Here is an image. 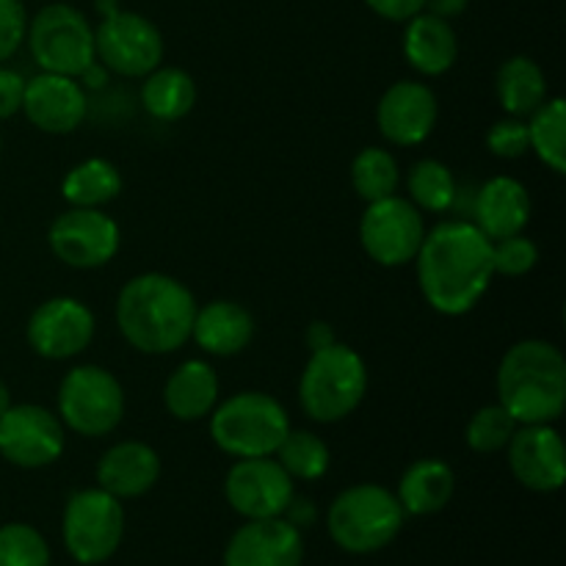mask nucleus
<instances>
[{
	"mask_svg": "<svg viewBox=\"0 0 566 566\" xmlns=\"http://www.w3.org/2000/svg\"><path fill=\"white\" fill-rule=\"evenodd\" d=\"M415 271L420 293L434 313L448 318L468 315L495 280L492 241L473 221H440L426 230Z\"/></svg>",
	"mask_w": 566,
	"mask_h": 566,
	"instance_id": "obj_1",
	"label": "nucleus"
},
{
	"mask_svg": "<svg viewBox=\"0 0 566 566\" xmlns=\"http://www.w3.org/2000/svg\"><path fill=\"white\" fill-rule=\"evenodd\" d=\"M197 298L177 276L147 271L122 285L114 318L119 335L149 357L175 354L191 340Z\"/></svg>",
	"mask_w": 566,
	"mask_h": 566,
	"instance_id": "obj_2",
	"label": "nucleus"
},
{
	"mask_svg": "<svg viewBox=\"0 0 566 566\" xmlns=\"http://www.w3.org/2000/svg\"><path fill=\"white\" fill-rule=\"evenodd\" d=\"M497 403L517 420L556 423L566 409V359L551 340L528 337L503 354L497 365Z\"/></svg>",
	"mask_w": 566,
	"mask_h": 566,
	"instance_id": "obj_3",
	"label": "nucleus"
},
{
	"mask_svg": "<svg viewBox=\"0 0 566 566\" xmlns=\"http://www.w3.org/2000/svg\"><path fill=\"white\" fill-rule=\"evenodd\" d=\"M368 396V365L346 343L310 352L298 379L302 412L315 423H340L357 412Z\"/></svg>",
	"mask_w": 566,
	"mask_h": 566,
	"instance_id": "obj_4",
	"label": "nucleus"
},
{
	"mask_svg": "<svg viewBox=\"0 0 566 566\" xmlns=\"http://www.w3.org/2000/svg\"><path fill=\"white\" fill-rule=\"evenodd\" d=\"M287 431V409L271 392L241 390L210 412L213 446L232 459L274 457Z\"/></svg>",
	"mask_w": 566,
	"mask_h": 566,
	"instance_id": "obj_5",
	"label": "nucleus"
},
{
	"mask_svg": "<svg viewBox=\"0 0 566 566\" xmlns=\"http://www.w3.org/2000/svg\"><path fill=\"white\" fill-rule=\"evenodd\" d=\"M403 520L407 514L396 492L381 484H354L332 501L326 512V528L340 551L368 556L396 542Z\"/></svg>",
	"mask_w": 566,
	"mask_h": 566,
	"instance_id": "obj_6",
	"label": "nucleus"
},
{
	"mask_svg": "<svg viewBox=\"0 0 566 566\" xmlns=\"http://www.w3.org/2000/svg\"><path fill=\"white\" fill-rule=\"evenodd\" d=\"M55 415L64 429L99 440L119 429L125 418V387L99 365H75L64 374L55 396Z\"/></svg>",
	"mask_w": 566,
	"mask_h": 566,
	"instance_id": "obj_7",
	"label": "nucleus"
},
{
	"mask_svg": "<svg viewBox=\"0 0 566 566\" xmlns=\"http://www.w3.org/2000/svg\"><path fill=\"white\" fill-rule=\"evenodd\" d=\"M28 50L42 72L81 77L97 61L94 28L70 3H50L28 20Z\"/></svg>",
	"mask_w": 566,
	"mask_h": 566,
	"instance_id": "obj_8",
	"label": "nucleus"
},
{
	"mask_svg": "<svg viewBox=\"0 0 566 566\" xmlns=\"http://www.w3.org/2000/svg\"><path fill=\"white\" fill-rule=\"evenodd\" d=\"M61 536L77 564H105L125 539V506L99 486L72 492L61 517Z\"/></svg>",
	"mask_w": 566,
	"mask_h": 566,
	"instance_id": "obj_9",
	"label": "nucleus"
},
{
	"mask_svg": "<svg viewBox=\"0 0 566 566\" xmlns=\"http://www.w3.org/2000/svg\"><path fill=\"white\" fill-rule=\"evenodd\" d=\"M423 238V213L398 193L370 202L359 219V243L365 254L385 269H403L415 263Z\"/></svg>",
	"mask_w": 566,
	"mask_h": 566,
	"instance_id": "obj_10",
	"label": "nucleus"
},
{
	"mask_svg": "<svg viewBox=\"0 0 566 566\" xmlns=\"http://www.w3.org/2000/svg\"><path fill=\"white\" fill-rule=\"evenodd\" d=\"M94 53L114 75L144 77L164 64V36L147 17L114 9L94 28Z\"/></svg>",
	"mask_w": 566,
	"mask_h": 566,
	"instance_id": "obj_11",
	"label": "nucleus"
},
{
	"mask_svg": "<svg viewBox=\"0 0 566 566\" xmlns=\"http://www.w3.org/2000/svg\"><path fill=\"white\" fill-rule=\"evenodd\" d=\"M66 448L59 415L39 403H11L0 415V457L22 470L50 468Z\"/></svg>",
	"mask_w": 566,
	"mask_h": 566,
	"instance_id": "obj_12",
	"label": "nucleus"
},
{
	"mask_svg": "<svg viewBox=\"0 0 566 566\" xmlns=\"http://www.w3.org/2000/svg\"><path fill=\"white\" fill-rule=\"evenodd\" d=\"M48 247L64 265L77 271L103 269L122 247L119 224L99 208H70L55 216Z\"/></svg>",
	"mask_w": 566,
	"mask_h": 566,
	"instance_id": "obj_13",
	"label": "nucleus"
},
{
	"mask_svg": "<svg viewBox=\"0 0 566 566\" xmlns=\"http://www.w3.org/2000/svg\"><path fill=\"white\" fill-rule=\"evenodd\" d=\"M97 321L94 313L72 296H53L39 304L25 326V340L36 357L50 363L75 359L92 346Z\"/></svg>",
	"mask_w": 566,
	"mask_h": 566,
	"instance_id": "obj_14",
	"label": "nucleus"
},
{
	"mask_svg": "<svg viewBox=\"0 0 566 566\" xmlns=\"http://www.w3.org/2000/svg\"><path fill=\"white\" fill-rule=\"evenodd\" d=\"M296 495V481L274 457L235 459L224 479V497L243 520L282 517Z\"/></svg>",
	"mask_w": 566,
	"mask_h": 566,
	"instance_id": "obj_15",
	"label": "nucleus"
},
{
	"mask_svg": "<svg viewBox=\"0 0 566 566\" xmlns=\"http://www.w3.org/2000/svg\"><path fill=\"white\" fill-rule=\"evenodd\" d=\"M440 103L429 83L398 81L376 105V127L392 147H418L434 133Z\"/></svg>",
	"mask_w": 566,
	"mask_h": 566,
	"instance_id": "obj_16",
	"label": "nucleus"
},
{
	"mask_svg": "<svg viewBox=\"0 0 566 566\" xmlns=\"http://www.w3.org/2000/svg\"><path fill=\"white\" fill-rule=\"evenodd\" d=\"M509 470L514 481L531 492H556L566 481L564 440L553 423L517 426L506 446Z\"/></svg>",
	"mask_w": 566,
	"mask_h": 566,
	"instance_id": "obj_17",
	"label": "nucleus"
},
{
	"mask_svg": "<svg viewBox=\"0 0 566 566\" xmlns=\"http://www.w3.org/2000/svg\"><path fill=\"white\" fill-rule=\"evenodd\" d=\"M22 114L36 130L66 136V133H75L86 119V92L77 77L39 72L31 81H25Z\"/></svg>",
	"mask_w": 566,
	"mask_h": 566,
	"instance_id": "obj_18",
	"label": "nucleus"
},
{
	"mask_svg": "<svg viewBox=\"0 0 566 566\" xmlns=\"http://www.w3.org/2000/svg\"><path fill=\"white\" fill-rule=\"evenodd\" d=\"M302 531L285 517L247 520L224 551V566H302Z\"/></svg>",
	"mask_w": 566,
	"mask_h": 566,
	"instance_id": "obj_19",
	"label": "nucleus"
},
{
	"mask_svg": "<svg viewBox=\"0 0 566 566\" xmlns=\"http://www.w3.org/2000/svg\"><path fill=\"white\" fill-rule=\"evenodd\" d=\"M158 451L142 440H122L111 446L97 462V486L116 501H136L147 495L160 479Z\"/></svg>",
	"mask_w": 566,
	"mask_h": 566,
	"instance_id": "obj_20",
	"label": "nucleus"
},
{
	"mask_svg": "<svg viewBox=\"0 0 566 566\" xmlns=\"http://www.w3.org/2000/svg\"><path fill=\"white\" fill-rule=\"evenodd\" d=\"M531 193L517 177H492L479 188L473 202V224L484 232L490 241L525 232L531 221Z\"/></svg>",
	"mask_w": 566,
	"mask_h": 566,
	"instance_id": "obj_21",
	"label": "nucleus"
},
{
	"mask_svg": "<svg viewBox=\"0 0 566 566\" xmlns=\"http://www.w3.org/2000/svg\"><path fill=\"white\" fill-rule=\"evenodd\" d=\"M254 332H258L254 315L243 304L216 298V302L197 307L191 340L208 357H235L252 346Z\"/></svg>",
	"mask_w": 566,
	"mask_h": 566,
	"instance_id": "obj_22",
	"label": "nucleus"
},
{
	"mask_svg": "<svg viewBox=\"0 0 566 566\" xmlns=\"http://www.w3.org/2000/svg\"><path fill=\"white\" fill-rule=\"evenodd\" d=\"M403 59L418 75L440 77L457 64L459 39L451 20L420 11L403 28Z\"/></svg>",
	"mask_w": 566,
	"mask_h": 566,
	"instance_id": "obj_23",
	"label": "nucleus"
},
{
	"mask_svg": "<svg viewBox=\"0 0 566 566\" xmlns=\"http://www.w3.org/2000/svg\"><path fill=\"white\" fill-rule=\"evenodd\" d=\"M221 396L219 376L205 359H186L169 374L164 385V407L180 423H199L210 418Z\"/></svg>",
	"mask_w": 566,
	"mask_h": 566,
	"instance_id": "obj_24",
	"label": "nucleus"
},
{
	"mask_svg": "<svg viewBox=\"0 0 566 566\" xmlns=\"http://www.w3.org/2000/svg\"><path fill=\"white\" fill-rule=\"evenodd\" d=\"M457 495V473L442 459H418L398 481V503L407 517H431Z\"/></svg>",
	"mask_w": 566,
	"mask_h": 566,
	"instance_id": "obj_25",
	"label": "nucleus"
},
{
	"mask_svg": "<svg viewBox=\"0 0 566 566\" xmlns=\"http://www.w3.org/2000/svg\"><path fill=\"white\" fill-rule=\"evenodd\" d=\"M495 92L506 116L528 119L551 94H547V75L531 55H512L503 61L495 77Z\"/></svg>",
	"mask_w": 566,
	"mask_h": 566,
	"instance_id": "obj_26",
	"label": "nucleus"
},
{
	"mask_svg": "<svg viewBox=\"0 0 566 566\" xmlns=\"http://www.w3.org/2000/svg\"><path fill=\"white\" fill-rule=\"evenodd\" d=\"M142 81V105L153 119L180 122L197 105V83L180 66L160 64Z\"/></svg>",
	"mask_w": 566,
	"mask_h": 566,
	"instance_id": "obj_27",
	"label": "nucleus"
},
{
	"mask_svg": "<svg viewBox=\"0 0 566 566\" xmlns=\"http://www.w3.org/2000/svg\"><path fill=\"white\" fill-rule=\"evenodd\" d=\"M122 171L105 158H88L72 166L61 180V193H64L70 208H99L114 202L122 193Z\"/></svg>",
	"mask_w": 566,
	"mask_h": 566,
	"instance_id": "obj_28",
	"label": "nucleus"
},
{
	"mask_svg": "<svg viewBox=\"0 0 566 566\" xmlns=\"http://www.w3.org/2000/svg\"><path fill=\"white\" fill-rule=\"evenodd\" d=\"M528 125L531 153L551 171H566V103L562 97H547L534 114L525 119Z\"/></svg>",
	"mask_w": 566,
	"mask_h": 566,
	"instance_id": "obj_29",
	"label": "nucleus"
},
{
	"mask_svg": "<svg viewBox=\"0 0 566 566\" xmlns=\"http://www.w3.org/2000/svg\"><path fill=\"white\" fill-rule=\"evenodd\" d=\"M457 177L437 158L415 160L407 175V199L420 213H448L457 202Z\"/></svg>",
	"mask_w": 566,
	"mask_h": 566,
	"instance_id": "obj_30",
	"label": "nucleus"
},
{
	"mask_svg": "<svg viewBox=\"0 0 566 566\" xmlns=\"http://www.w3.org/2000/svg\"><path fill=\"white\" fill-rule=\"evenodd\" d=\"M352 186L365 205L398 193L401 169H398L396 155L385 147L359 149L352 160Z\"/></svg>",
	"mask_w": 566,
	"mask_h": 566,
	"instance_id": "obj_31",
	"label": "nucleus"
},
{
	"mask_svg": "<svg viewBox=\"0 0 566 566\" xmlns=\"http://www.w3.org/2000/svg\"><path fill=\"white\" fill-rule=\"evenodd\" d=\"M276 462L285 468L293 481H318L329 473L332 453L329 446L310 429H293L285 434L282 446L274 453Z\"/></svg>",
	"mask_w": 566,
	"mask_h": 566,
	"instance_id": "obj_32",
	"label": "nucleus"
},
{
	"mask_svg": "<svg viewBox=\"0 0 566 566\" xmlns=\"http://www.w3.org/2000/svg\"><path fill=\"white\" fill-rule=\"evenodd\" d=\"M517 420L501 407V403H486L479 412L470 418L468 431H464V442L473 453H501L512 442L514 431H517Z\"/></svg>",
	"mask_w": 566,
	"mask_h": 566,
	"instance_id": "obj_33",
	"label": "nucleus"
},
{
	"mask_svg": "<svg viewBox=\"0 0 566 566\" xmlns=\"http://www.w3.org/2000/svg\"><path fill=\"white\" fill-rule=\"evenodd\" d=\"M0 566H50L48 542L28 523L0 525Z\"/></svg>",
	"mask_w": 566,
	"mask_h": 566,
	"instance_id": "obj_34",
	"label": "nucleus"
},
{
	"mask_svg": "<svg viewBox=\"0 0 566 566\" xmlns=\"http://www.w3.org/2000/svg\"><path fill=\"white\" fill-rule=\"evenodd\" d=\"M539 263V247L523 232L492 241V265L501 276H525Z\"/></svg>",
	"mask_w": 566,
	"mask_h": 566,
	"instance_id": "obj_35",
	"label": "nucleus"
},
{
	"mask_svg": "<svg viewBox=\"0 0 566 566\" xmlns=\"http://www.w3.org/2000/svg\"><path fill=\"white\" fill-rule=\"evenodd\" d=\"M486 149L501 160H517L523 158V155H528L531 142L525 119H517V116L497 119L495 125L486 130Z\"/></svg>",
	"mask_w": 566,
	"mask_h": 566,
	"instance_id": "obj_36",
	"label": "nucleus"
},
{
	"mask_svg": "<svg viewBox=\"0 0 566 566\" xmlns=\"http://www.w3.org/2000/svg\"><path fill=\"white\" fill-rule=\"evenodd\" d=\"M28 11L22 0H0V64L25 44Z\"/></svg>",
	"mask_w": 566,
	"mask_h": 566,
	"instance_id": "obj_37",
	"label": "nucleus"
},
{
	"mask_svg": "<svg viewBox=\"0 0 566 566\" xmlns=\"http://www.w3.org/2000/svg\"><path fill=\"white\" fill-rule=\"evenodd\" d=\"M22 97H25V77L0 64V122L22 114Z\"/></svg>",
	"mask_w": 566,
	"mask_h": 566,
	"instance_id": "obj_38",
	"label": "nucleus"
},
{
	"mask_svg": "<svg viewBox=\"0 0 566 566\" xmlns=\"http://www.w3.org/2000/svg\"><path fill=\"white\" fill-rule=\"evenodd\" d=\"M370 11L390 22H407L409 17L420 14L426 9V0H365Z\"/></svg>",
	"mask_w": 566,
	"mask_h": 566,
	"instance_id": "obj_39",
	"label": "nucleus"
},
{
	"mask_svg": "<svg viewBox=\"0 0 566 566\" xmlns=\"http://www.w3.org/2000/svg\"><path fill=\"white\" fill-rule=\"evenodd\" d=\"M282 517H285L287 523L296 525V528L302 531V528H307V525L315 523V506L310 501H298V497L293 495L291 506L285 509V514H282Z\"/></svg>",
	"mask_w": 566,
	"mask_h": 566,
	"instance_id": "obj_40",
	"label": "nucleus"
},
{
	"mask_svg": "<svg viewBox=\"0 0 566 566\" xmlns=\"http://www.w3.org/2000/svg\"><path fill=\"white\" fill-rule=\"evenodd\" d=\"M304 337H307L310 352H318V348H326V346H332V343H337L335 329H332L326 321H313V324L307 326V335Z\"/></svg>",
	"mask_w": 566,
	"mask_h": 566,
	"instance_id": "obj_41",
	"label": "nucleus"
},
{
	"mask_svg": "<svg viewBox=\"0 0 566 566\" xmlns=\"http://www.w3.org/2000/svg\"><path fill=\"white\" fill-rule=\"evenodd\" d=\"M470 0H426V9L429 14L442 17V20H453V17L462 14L468 9Z\"/></svg>",
	"mask_w": 566,
	"mask_h": 566,
	"instance_id": "obj_42",
	"label": "nucleus"
},
{
	"mask_svg": "<svg viewBox=\"0 0 566 566\" xmlns=\"http://www.w3.org/2000/svg\"><path fill=\"white\" fill-rule=\"evenodd\" d=\"M77 83H81V86H88V88L105 86V83H108V70H105L99 61H94V64L88 66L81 77H77Z\"/></svg>",
	"mask_w": 566,
	"mask_h": 566,
	"instance_id": "obj_43",
	"label": "nucleus"
},
{
	"mask_svg": "<svg viewBox=\"0 0 566 566\" xmlns=\"http://www.w3.org/2000/svg\"><path fill=\"white\" fill-rule=\"evenodd\" d=\"M11 407V390L3 379H0V415Z\"/></svg>",
	"mask_w": 566,
	"mask_h": 566,
	"instance_id": "obj_44",
	"label": "nucleus"
},
{
	"mask_svg": "<svg viewBox=\"0 0 566 566\" xmlns=\"http://www.w3.org/2000/svg\"><path fill=\"white\" fill-rule=\"evenodd\" d=\"M0 149H3V136H0Z\"/></svg>",
	"mask_w": 566,
	"mask_h": 566,
	"instance_id": "obj_45",
	"label": "nucleus"
}]
</instances>
